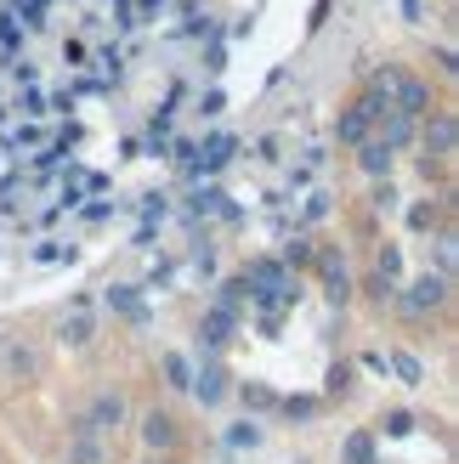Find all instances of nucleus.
Returning <instances> with one entry per match:
<instances>
[{
  "mask_svg": "<svg viewBox=\"0 0 459 464\" xmlns=\"http://www.w3.org/2000/svg\"><path fill=\"white\" fill-rule=\"evenodd\" d=\"M131 425V397L120 385H103L91 391V402L68 420V436H97V442H108V436H120Z\"/></svg>",
  "mask_w": 459,
  "mask_h": 464,
  "instance_id": "obj_1",
  "label": "nucleus"
},
{
  "mask_svg": "<svg viewBox=\"0 0 459 464\" xmlns=\"http://www.w3.org/2000/svg\"><path fill=\"white\" fill-rule=\"evenodd\" d=\"M448 300H454V284H448V277L420 272L408 289H397V312H403V317H415V323H425V317H437Z\"/></svg>",
  "mask_w": 459,
  "mask_h": 464,
  "instance_id": "obj_2",
  "label": "nucleus"
},
{
  "mask_svg": "<svg viewBox=\"0 0 459 464\" xmlns=\"http://www.w3.org/2000/svg\"><path fill=\"white\" fill-rule=\"evenodd\" d=\"M136 436H142V448L153 459H176V448H181V420H176L171 408H148L142 420H136Z\"/></svg>",
  "mask_w": 459,
  "mask_h": 464,
  "instance_id": "obj_3",
  "label": "nucleus"
},
{
  "mask_svg": "<svg viewBox=\"0 0 459 464\" xmlns=\"http://www.w3.org/2000/svg\"><path fill=\"white\" fill-rule=\"evenodd\" d=\"M415 136H420V148H425V165H431V159H454V148H459V120H454V108H431Z\"/></svg>",
  "mask_w": 459,
  "mask_h": 464,
  "instance_id": "obj_4",
  "label": "nucleus"
},
{
  "mask_svg": "<svg viewBox=\"0 0 459 464\" xmlns=\"http://www.w3.org/2000/svg\"><path fill=\"white\" fill-rule=\"evenodd\" d=\"M437 108V91H431V80H420V74H403L397 80V91H392V113H403V120H425V113Z\"/></svg>",
  "mask_w": 459,
  "mask_h": 464,
  "instance_id": "obj_5",
  "label": "nucleus"
},
{
  "mask_svg": "<svg viewBox=\"0 0 459 464\" xmlns=\"http://www.w3.org/2000/svg\"><path fill=\"white\" fill-rule=\"evenodd\" d=\"M0 374H6V380H40V374H45V357H40V345H29V340H12L6 352H0Z\"/></svg>",
  "mask_w": 459,
  "mask_h": 464,
  "instance_id": "obj_6",
  "label": "nucleus"
},
{
  "mask_svg": "<svg viewBox=\"0 0 459 464\" xmlns=\"http://www.w3.org/2000/svg\"><path fill=\"white\" fill-rule=\"evenodd\" d=\"M317 277H324V295L335 300V306H347V300H352V272H347V261H340V255L335 249H324V255H317Z\"/></svg>",
  "mask_w": 459,
  "mask_h": 464,
  "instance_id": "obj_7",
  "label": "nucleus"
},
{
  "mask_svg": "<svg viewBox=\"0 0 459 464\" xmlns=\"http://www.w3.org/2000/svg\"><path fill=\"white\" fill-rule=\"evenodd\" d=\"M91 340H97V323H91L85 306H74V312L57 317V345H68V352H85Z\"/></svg>",
  "mask_w": 459,
  "mask_h": 464,
  "instance_id": "obj_8",
  "label": "nucleus"
},
{
  "mask_svg": "<svg viewBox=\"0 0 459 464\" xmlns=\"http://www.w3.org/2000/svg\"><path fill=\"white\" fill-rule=\"evenodd\" d=\"M335 136H340V148H363V142L375 136V120H369V113H363V108L352 102V108L335 120Z\"/></svg>",
  "mask_w": 459,
  "mask_h": 464,
  "instance_id": "obj_9",
  "label": "nucleus"
},
{
  "mask_svg": "<svg viewBox=\"0 0 459 464\" xmlns=\"http://www.w3.org/2000/svg\"><path fill=\"white\" fill-rule=\"evenodd\" d=\"M392 165H397V153H392V148H380L375 136L357 148V170L369 176V181H386V176H392Z\"/></svg>",
  "mask_w": 459,
  "mask_h": 464,
  "instance_id": "obj_10",
  "label": "nucleus"
},
{
  "mask_svg": "<svg viewBox=\"0 0 459 464\" xmlns=\"http://www.w3.org/2000/svg\"><path fill=\"white\" fill-rule=\"evenodd\" d=\"M193 397H199L204 408H216V402L227 397V374H221V362H204V368H193Z\"/></svg>",
  "mask_w": 459,
  "mask_h": 464,
  "instance_id": "obj_11",
  "label": "nucleus"
},
{
  "mask_svg": "<svg viewBox=\"0 0 459 464\" xmlns=\"http://www.w3.org/2000/svg\"><path fill=\"white\" fill-rule=\"evenodd\" d=\"M63 464H113V453H108V442H97V436H68Z\"/></svg>",
  "mask_w": 459,
  "mask_h": 464,
  "instance_id": "obj_12",
  "label": "nucleus"
},
{
  "mask_svg": "<svg viewBox=\"0 0 459 464\" xmlns=\"http://www.w3.org/2000/svg\"><path fill=\"white\" fill-rule=\"evenodd\" d=\"M159 368H165V385L176 391V397H181V391H193V357L165 352V357H159Z\"/></svg>",
  "mask_w": 459,
  "mask_h": 464,
  "instance_id": "obj_13",
  "label": "nucleus"
},
{
  "mask_svg": "<svg viewBox=\"0 0 459 464\" xmlns=\"http://www.w3.org/2000/svg\"><path fill=\"white\" fill-rule=\"evenodd\" d=\"M233 323H239V312L210 306V317H204V340H210V345H227V340H233Z\"/></svg>",
  "mask_w": 459,
  "mask_h": 464,
  "instance_id": "obj_14",
  "label": "nucleus"
},
{
  "mask_svg": "<svg viewBox=\"0 0 459 464\" xmlns=\"http://www.w3.org/2000/svg\"><path fill=\"white\" fill-rule=\"evenodd\" d=\"M386 362L397 368V380H403V385H425V362H420L415 352H392Z\"/></svg>",
  "mask_w": 459,
  "mask_h": 464,
  "instance_id": "obj_15",
  "label": "nucleus"
},
{
  "mask_svg": "<svg viewBox=\"0 0 459 464\" xmlns=\"http://www.w3.org/2000/svg\"><path fill=\"white\" fill-rule=\"evenodd\" d=\"M380 430H386V436H415V430H420V420H415L408 408H392V413L380 420Z\"/></svg>",
  "mask_w": 459,
  "mask_h": 464,
  "instance_id": "obj_16",
  "label": "nucleus"
},
{
  "mask_svg": "<svg viewBox=\"0 0 459 464\" xmlns=\"http://www.w3.org/2000/svg\"><path fill=\"white\" fill-rule=\"evenodd\" d=\"M454 261H459V238L443 232V238H437V277H448V284H454Z\"/></svg>",
  "mask_w": 459,
  "mask_h": 464,
  "instance_id": "obj_17",
  "label": "nucleus"
},
{
  "mask_svg": "<svg viewBox=\"0 0 459 464\" xmlns=\"http://www.w3.org/2000/svg\"><path fill=\"white\" fill-rule=\"evenodd\" d=\"M317 408H324L317 397H284V402H278L284 420H317Z\"/></svg>",
  "mask_w": 459,
  "mask_h": 464,
  "instance_id": "obj_18",
  "label": "nucleus"
},
{
  "mask_svg": "<svg viewBox=\"0 0 459 464\" xmlns=\"http://www.w3.org/2000/svg\"><path fill=\"white\" fill-rule=\"evenodd\" d=\"M347 464H375V436H369V430L347 436Z\"/></svg>",
  "mask_w": 459,
  "mask_h": 464,
  "instance_id": "obj_19",
  "label": "nucleus"
},
{
  "mask_svg": "<svg viewBox=\"0 0 459 464\" xmlns=\"http://www.w3.org/2000/svg\"><path fill=\"white\" fill-rule=\"evenodd\" d=\"M363 289H369V300H375V306H386V300H397V284H392L386 272H375V277H369Z\"/></svg>",
  "mask_w": 459,
  "mask_h": 464,
  "instance_id": "obj_20",
  "label": "nucleus"
},
{
  "mask_svg": "<svg viewBox=\"0 0 459 464\" xmlns=\"http://www.w3.org/2000/svg\"><path fill=\"white\" fill-rule=\"evenodd\" d=\"M227 442H233V448H256V442H261V425H249V420H244V425L227 430Z\"/></svg>",
  "mask_w": 459,
  "mask_h": 464,
  "instance_id": "obj_21",
  "label": "nucleus"
},
{
  "mask_svg": "<svg viewBox=\"0 0 459 464\" xmlns=\"http://www.w3.org/2000/svg\"><path fill=\"white\" fill-rule=\"evenodd\" d=\"M108 306H113V312H125V317H142V306H136V295H131V289H108Z\"/></svg>",
  "mask_w": 459,
  "mask_h": 464,
  "instance_id": "obj_22",
  "label": "nucleus"
},
{
  "mask_svg": "<svg viewBox=\"0 0 459 464\" xmlns=\"http://www.w3.org/2000/svg\"><path fill=\"white\" fill-rule=\"evenodd\" d=\"M352 391V362H340V368H329V397H347Z\"/></svg>",
  "mask_w": 459,
  "mask_h": 464,
  "instance_id": "obj_23",
  "label": "nucleus"
},
{
  "mask_svg": "<svg viewBox=\"0 0 459 464\" xmlns=\"http://www.w3.org/2000/svg\"><path fill=\"white\" fill-rule=\"evenodd\" d=\"M239 397H244L249 408H278V397H272V391H267V385H244V391H239Z\"/></svg>",
  "mask_w": 459,
  "mask_h": 464,
  "instance_id": "obj_24",
  "label": "nucleus"
},
{
  "mask_svg": "<svg viewBox=\"0 0 459 464\" xmlns=\"http://www.w3.org/2000/svg\"><path fill=\"white\" fill-rule=\"evenodd\" d=\"M392 204H397V193H392V181H380V188H375V210H392Z\"/></svg>",
  "mask_w": 459,
  "mask_h": 464,
  "instance_id": "obj_25",
  "label": "nucleus"
},
{
  "mask_svg": "<svg viewBox=\"0 0 459 464\" xmlns=\"http://www.w3.org/2000/svg\"><path fill=\"white\" fill-rule=\"evenodd\" d=\"M284 261H289V266H307V261H312V249H307V244H289V249H284Z\"/></svg>",
  "mask_w": 459,
  "mask_h": 464,
  "instance_id": "obj_26",
  "label": "nucleus"
},
{
  "mask_svg": "<svg viewBox=\"0 0 459 464\" xmlns=\"http://www.w3.org/2000/svg\"><path fill=\"white\" fill-rule=\"evenodd\" d=\"M403 17H408V23H420V17H425V0H403Z\"/></svg>",
  "mask_w": 459,
  "mask_h": 464,
  "instance_id": "obj_27",
  "label": "nucleus"
},
{
  "mask_svg": "<svg viewBox=\"0 0 459 464\" xmlns=\"http://www.w3.org/2000/svg\"><path fill=\"white\" fill-rule=\"evenodd\" d=\"M148 464H171V459H148Z\"/></svg>",
  "mask_w": 459,
  "mask_h": 464,
  "instance_id": "obj_28",
  "label": "nucleus"
}]
</instances>
